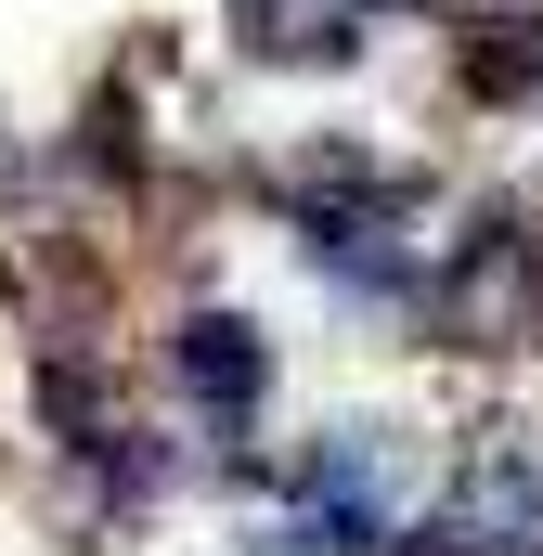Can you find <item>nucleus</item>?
Wrapping results in <instances>:
<instances>
[{
  "instance_id": "obj_1",
  "label": "nucleus",
  "mask_w": 543,
  "mask_h": 556,
  "mask_svg": "<svg viewBox=\"0 0 543 556\" xmlns=\"http://www.w3.org/2000/svg\"><path fill=\"white\" fill-rule=\"evenodd\" d=\"M168 376L207 402V415L233 427V415H260V389H272V350H260V324H233V311H194L181 337H168Z\"/></svg>"
}]
</instances>
